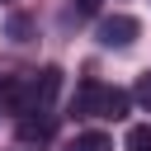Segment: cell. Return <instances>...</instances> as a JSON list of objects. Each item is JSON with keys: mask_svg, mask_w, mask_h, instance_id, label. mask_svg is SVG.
Here are the masks:
<instances>
[{"mask_svg": "<svg viewBox=\"0 0 151 151\" xmlns=\"http://www.w3.org/2000/svg\"><path fill=\"white\" fill-rule=\"evenodd\" d=\"M71 109L80 113V118H127V94L123 90H113V85H99V80H85L80 90H76V99H71Z\"/></svg>", "mask_w": 151, "mask_h": 151, "instance_id": "6da1fadb", "label": "cell"}, {"mask_svg": "<svg viewBox=\"0 0 151 151\" xmlns=\"http://www.w3.org/2000/svg\"><path fill=\"white\" fill-rule=\"evenodd\" d=\"M0 109L28 113L33 109V76H5L0 80Z\"/></svg>", "mask_w": 151, "mask_h": 151, "instance_id": "7a4b0ae2", "label": "cell"}, {"mask_svg": "<svg viewBox=\"0 0 151 151\" xmlns=\"http://www.w3.org/2000/svg\"><path fill=\"white\" fill-rule=\"evenodd\" d=\"M137 33H142V24H137L132 14H109V19H99V42H104V47H127Z\"/></svg>", "mask_w": 151, "mask_h": 151, "instance_id": "3957f363", "label": "cell"}, {"mask_svg": "<svg viewBox=\"0 0 151 151\" xmlns=\"http://www.w3.org/2000/svg\"><path fill=\"white\" fill-rule=\"evenodd\" d=\"M52 127H57V113H52V109H28V113H19V137H24V142H42V137H52Z\"/></svg>", "mask_w": 151, "mask_h": 151, "instance_id": "277c9868", "label": "cell"}, {"mask_svg": "<svg viewBox=\"0 0 151 151\" xmlns=\"http://www.w3.org/2000/svg\"><path fill=\"white\" fill-rule=\"evenodd\" d=\"M66 151H113V142H109L104 132H76V137L66 142Z\"/></svg>", "mask_w": 151, "mask_h": 151, "instance_id": "5b68a950", "label": "cell"}, {"mask_svg": "<svg viewBox=\"0 0 151 151\" xmlns=\"http://www.w3.org/2000/svg\"><path fill=\"white\" fill-rule=\"evenodd\" d=\"M127 151H151V127H132L127 132Z\"/></svg>", "mask_w": 151, "mask_h": 151, "instance_id": "8992f818", "label": "cell"}, {"mask_svg": "<svg viewBox=\"0 0 151 151\" xmlns=\"http://www.w3.org/2000/svg\"><path fill=\"white\" fill-rule=\"evenodd\" d=\"M132 99H137L142 109H151V71H146V76H142V80L132 85Z\"/></svg>", "mask_w": 151, "mask_h": 151, "instance_id": "52a82bcc", "label": "cell"}]
</instances>
